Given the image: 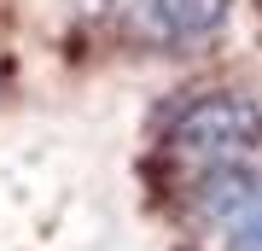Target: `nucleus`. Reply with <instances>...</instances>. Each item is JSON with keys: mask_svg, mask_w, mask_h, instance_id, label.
<instances>
[{"mask_svg": "<svg viewBox=\"0 0 262 251\" xmlns=\"http://www.w3.org/2000/svg\"><path fill=\"white\" fill-rule=\"evenodd\" d=\"M227 251H262V193L227 199Z\"/></svg>", "mask_w": 262, "mask_h": 251, "instance_id": "nucleus-3", "label": "nucleus"}, {"mask_svg": "<svg viewBox=\"0 0 262 251\" xmlns=\"http://www.w3.org/2000/svg\"><path fill=\"white\" fill-rule=\"evenodd\" d=\"M163 158L198 193H251V169L262 164V100L256 93H204L169 123Z\"/></svg>", "mask_w": 262, "mask_h": 251, "instance_id": "nucleus-1", "label": "nucleus"}, {"mask_svg": "<svg viewBox=\"0 0 262 251\" xmlns=\"http://www.w3.org/2000/svg\"><path fill=\"white\" fill-rule=\"evenodd\" d=\"M227 0H134V29L151 41H192L222 24Z\"/></svg>", "mask_w": 262, "mask_h": 251, "instance_id": "nucleus-2", "label": "nucleus"}]
</instances>
